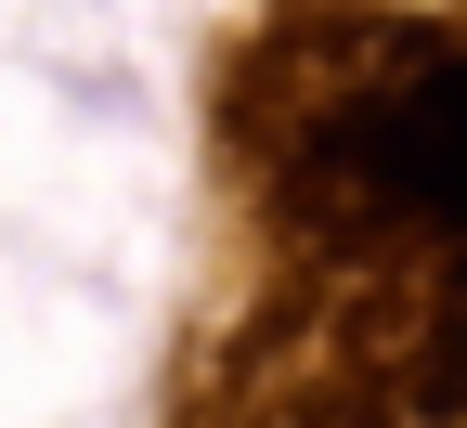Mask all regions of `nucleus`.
Listing matches in <instances>:
<instances>
[{
  "mask_svg": "<svg viewBox=\"0 0 467 428\" xmlns=\"http://www.w3.org/2000/svg\"><path fill=\"white\" fill-rule=\"evenodd\" d=\"M156 428H467V0H260L221 39Z\"/></svg>",
  "mask_w": 467,
  "mask_h": 428,
  "instance_id": "f257e3e1",
  "label": "nucleus"
}]
</instances>
